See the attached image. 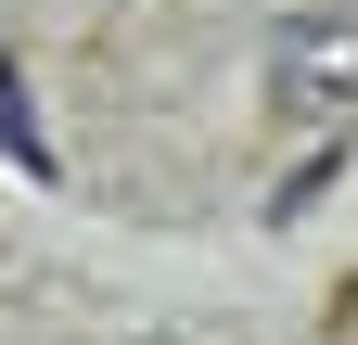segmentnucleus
<instances>
[{
    "mask_svg": "<svg viewBox=\"0 0 358 345\" xmlns=\"http://www.w3.org/2000/svg\"><path fill=\"white\" fill-rule=\"evenodd\" d=\"M0 154H13L26 179H52V141H38V115H26V90H13V52H0Z\"/></svg>",
    "mask_w": 358,
    "mask_h": 345,
    "instance_id": "nucleus-1",
    "label": "nucleus"
}]
</instances>
